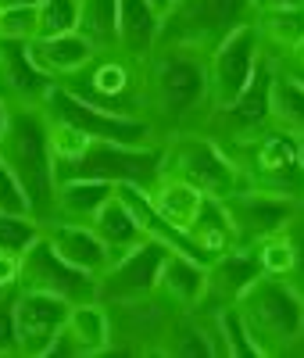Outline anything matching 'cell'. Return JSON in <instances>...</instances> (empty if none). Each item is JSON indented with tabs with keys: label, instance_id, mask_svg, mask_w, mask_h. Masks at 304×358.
<instances>
[{
	"label": "cell",
	"instance_id": "obj_46",
	"mask_svg": "<svg viewBox=\"0 0 304 358\" xmlns=\"http://www.w3.org/2000/svg\"><path fill=\"white\" fill-rule=\"evenodd\" d=\"M0 294H4V290H0Z\"/></svg>",
	"mask_w": 304,
	"mask_h": 358
},
{
	"label": "cell",
	"instance_id": "obj_18",
	"mask_svg": "<svg viewBox=\"0 0 304 358\" xmlns=\"http://www.w3.org/2000/svg\"><path fill=\"white\" fill-rule=\"evenodd\" d=\"M43 236L54 244V251L72 262L75 268L89 276H104L111 268V251L104 248V241L94 233L89 222H65V219H54V222H43Z\"/></svg>",
	"mask_w": 304,
	"mask_h": 358
},
{
	"label": "cell",
	"instance_id": "obj_1",
	"mask_svg": "<svg viewBox=\"0 0 304 358\" xmlns=\"http://www.w3.org/2000/svg\"><path fill=\"white\" fill-rule=\"evenodd\" d=\"M8 129L0 140V158L15 172L22 183L29 208L40 222H54V204H57V169L50 155V118L43 104L25 108V104H8Z\"/></svg>",
	"mask_w": 304,
	"mask_h": 358
},
{
	"label": "cell",
	"instance_id": "obj_26",
	"mask_svg": "<svg viewBox=\"0 0 304 358\" xmlns=\"http://www.w3.org/2000/svg\"><path fill=\"white\" fill-rule=\"evenodd\" d=\"M261 43L268 54H287L297 43H304V4H283V8H261L251 15Z\"/></svg>",
	"mask_w": 304,
	"mask_h": 358
},
{
	"label": "cell",
	"instance_id": "obj_27",
	"mask_svg": "<svg viewBox=\"0 0 304 358\" xmlns=\"http://www.w3.org/2000/svg\"><path fill=\"white\" fill-rule=\"evenodd\" d=\"M190 241L197 244V251L204 255V262H211L215 255L236 248V229H233V219H229L222 201H215V197L204 201L197 222L190 226Z\"/></svg>",
	"mask_w": 304,
	"mask_h": 358
},
{
	"label": "cell",
	"instance_id": "obj_23",
	"mask_svg": "<svg viewBox=\"0 0 304 358\" xmlns=\"http://www.w3.org/2000/svg\"><path fill=\"white\" fill-rule=\"evenodd\" d=\"M89 226H94V233L104 241V248L111 251V258H122L126 251H133V248H140L147 241L143 222L136 219L133 204L122 197L118 190H115V197H108L101 204V212L89 219Z\"/></svg>",
	"mask_w": 304,
	"mask_h": 358
},
{
	"label": "cell",
	"instance_id": "obj_45",
	"mask_svg": "<svg viewBox=\"0 0 304 358\" xmlns=\"http://www.w3.org/2000/svg\"><path fill=\"white\" fill-rule=\"evenodd\" d=\"M301 212H304V194H301Z\"/></svg>",
	"mask_w": 304,
	"mask_h": 358
},
{
	"label": "cell",
	"instance_id": "obj_6",
	"mask_svg": "<svg viewBox=\"0 0 304 358\" xmlns=\"http://www.w3.org/2000/svg\"><path fill=\"white\" fill-rule=\"evenodd\" d=\"M165 172V143H147V147H133V143H111V140H94L89 151L57 169V183L72 176H89V179H108V183H133L150 190Z\"/></svg>",
	"mask_w": 304,
	"mask_h": 358
},
{
	"label": "cell",
	"instance_id": "obj_35",
	"mask_svg": "<svg viewBox=\"0 0 304 358\" xmlns=\"http://www.w3.org/2000/svg\"><path fill=\"white\" fill-rule=\"evenodd\" d=\"M40 29L36 4H4V18H0V40H22L33 43Z\"/></svg>",
	"mask_w": 304,
	"mask_h": 358
},
{
	"label": "cell",
	"instance_id": "obj_36",
	"mask_svg": "<svg viewBox=\"0 0 304 358\" xmlns=\"http://www.w3.org/2000/svg\"><path fill=\"white\" fill-rule=\"evenodd\" d=\"M0 212H18V215H33V208H29V197L22 190V183L15 179V172L4 165L0 158Z\"/></svg>",
	"mask_w": 304,
	"mask_h": 358
},
{
	"label": "cell",
	"instance_id": "obj_5",
	"mask_svg": "<svg viewBox=\"0 0 304 358\" xmlns=\"http://www.w3.org/2000/svg\"><path fill=\"white\" fill-rule=\"evenodd\" d=\"M165 172L194 183L204 197L226 201L243 187V176L226 147L208 136V133H190L179 129L165 140Z\"/></svg>",
	"mask_w": 304,
	"mask_h": 358
},
{
	"label": "cell",
	"instance_id": "obj_28",
	"mask_svg": "<svg viewBox=\"0 0 304 358\" xmlns=\"http://www.w3.org/2000/svg\"><path fill=\"white\" fill-rule=\"evenodd\" d=\"M272 126L304 140V83L280 62L272 76Z\"/></svg>",
	"mask_w": 304,
	"mask_h": 358
},
{
	"label": "cell",
	"instance_id": "obj_29",
	"mask_svg": "<svg viewBox=\"0 0 304 358\" xmlns=\"http://www.w3.org/2000/svg\"><path fill=\"white\" fill-rule=\"evenodd\" d=\"M79 33L97 47V54L118 50V0H82Z\"/></svg>",
	"mask_w": 304,
	"mask_h": 358
},
{
	"label": "cell",
	"instance_id": "obj_38",
	"mask_svg": "<svg viewBox=\"0 0 304 358\" xmlns=\"http://www.w3.org/2000/svg\"><path fill=\"white\" fill-rule=\"evenodd\" d=\"M290 233V244H294V268H290V283L304 294V212L287 226Z\"/></svg>",
	"mask_w": 304,
	"mask_h": 358
},
{
	"label": "cell",
	"instance_id": "obj_22",
	"mask_svg": "<svg viewBox=\"0 0 304 358\" xmlns=\"http://www.w3.org/2000/svg\"><path fill=\"white\" fill-rule=\"evenodd\" d=\"M204 290H208V265L182 251H168L158 280V297H165L172 308H201Z\"/></svg>",
	"mask_w": 304,
	"mask_h": 358
},
{
	"label": "cell",
	"instance_id": "obj_44",
	"mask_svg": "<svg viewBox=\"0 0 304 358\" xmlns=\"http://www.w3.org/2000/svg\"><path fill=\"white\" fill-rule=\"evenodd\" d=\"M0 18H4V0H0Z\"/></svg>",
	"mask_w": 304,
	"mask_h": 358
},
{
	"label": "cell",
	"instance_id": "obj_13",
	"mask_svg": "<svg viewBox=\"0 0 304 358\" xmlns=\"http://www.w3.org/2000/svg\"><path fill=\"white\" fill-rule=\"evenodd\" d=\"M168 244L147 236V241L133 251H126L122 258L111 262V268L101 276V301L104 305H129V301H143V297L158 294V280H161V265L168 258Z\"/></svg>",
	"mask_w": 304,
	"mask_h": 358
},
{
	"label": "cell",
	"instance_id": "obj_32",
	"mask_svg": "<svg viewBox=\"0 0 304 358\" xmlns=\"http://www.w3.org/2000/svg\"><path fill=\"white\" fill-rule=\"evenodd\" d=\"M43 233V222L36 215H18V212H0V251L25 255L29 244Z\"/></svg>",
	"mask_w": 304,
	"mask_h": 358
},
{
	"label": "cell",
	"instance_id": "obj_16",
	"mask_svg": "<svg viewBox=\"0 0 304 358\" xmlns=\"http://www.w3.org/2000/svg\"><path fill=\"white\" fill-rule=\"evenodd\" d=\"M154 351L172 358H215L219 355L215 315L204 308H172V315H165L161 322Z\"/></svg>",
	"mask_w": 304,
	"mask_h": 358
},
{
	"label": "cell",
	"instance_id": "obj_33",
	"mask_svg": "<svg viewBox=\"0 0 304 358\" xmlns=\"http://www.w3.org/2000/svg\"><path fill=\"white\" fill-rule=\"evenodd\" d=\"M50 118V115H47ZM89 143H94V136H86L82 129L68 126V122H54L50 118V155H54V169H65L72 162H79Z\"/></svg>",
	"mask_w": 304,
	"mask_h": 358
},
{
	"label": "cell",
	"instance_id": "obj_34",
	"mask_svg": "<svg viewBox=\"0 0 304 358\" xmlns=\"http://www.w3.org/2000/svg\"><path fill=\"white\" fill-rule=\"evenodd\" d=\"M254 255L261 262L265 273L272 276H290V268H294V244H290V233H272L265 236L261 244H254Z\"/></svg>",
	"mask_w": 304,
	"mask_h": 358
},
{
	"label": "cell",
	"instance_id": "obj_2",
	"mask_svg": "<svg viewBox=\"0 0 304 358\" xmlns=\"http://www.w3.org/2000/svg\"><path fill=\"white\" fill-rule=\"evenodd\" d=\"M147 108L154 118L182 129V122L204 111L208 104V50L190 43H158L154 57L147 62Z\"/></svg>",
	"mask_w": 304,
	"mask_h": 358
},
{
	"label": "cell",
	"instance_id": "obj_31",
	"mask_svg": "<svg viewBox=\"0 0 304 358\" xmlns=\"http://www.w3.org/2000/svg\"><path fill=\"white\" fill-rule=\"evenodd\" d=\"M79 11H82V0H36V15H40L36 40L75 33L79 29Z\"/></svg>",
	"mask_w": 304,
	"mask_h": 358
},
{
	"label": "cell",
	"instance_id": "obj_8",
	"mask_svg": "<svg viewBox=\"0 0 304 358\" xmlns=\"http://www.w3.org/2000/svg\"><path fill=\"white\" fill-rule=\"evenodd\" d=\"M251 0H175L161 22V43H190L211 54L222 36L251 22Z\"/></svg>",
	"mask_w": 304,
	"mask_h": 358
},
{
	"label": "cell",
	"instance_id": "obj_4",
	"mask_svg": "<svg viewBox=\"0 0 304 358\" xmlns=\"http://www.w3.org/2000/svg\"><path fill=\"white\" fill-rule=\"evenodd\" d=\"M233 155L240 176H243V187H258V190H276L287 197L304 194V140L280 129V126H268L265 133L233 143L226 147Z\"/></svg>",
	"mask_w": 304,
	"mask_h": 358
},
{
	"label": "cell",
	"instance_id": "obj_39",
	"mask_svg": "<svg viewBox=\"0 0 304 358\" xmlns=\"http://www.w3.org/2000/svg\"><path fill=\"white\" fill-rule=\"evenodd\" d=\"M18 268H22V258H18V255L0 251V290L18 287Z\"/></svg>",
	"mask_w": 304,
	"mask_h": 358
},
{
	"label": "cell",
	"instance_id": "obj_10",
	"mask_svg": "<svg viewBox=\"0 0 304 358\" xmlns=\"http://www.w3.org/2000/svg\"><path fill=\"white\" fill-rule=\"evenodd\" d=\"M272 76H276V57H261V65L247 90L226 108H215L204 118V133L215 136L222 147L243 143L272 126Z\"/></svg>",
	"mask_w": 304,
	"mask_h": 358
},
{
	"label": "cell",
	"instance_id": "obj_25",
	"mask_svg": "<svg viewBox=\"0 0 304 358\" xmlns=\"http://www.w3.org/2000/svg\"><path fill=\"white\" fill-rule=\"evenodd\" d=\"M118 183L108 179H89V176H72L57 183V204H54V219L65 222H89L108 197H115Z\"/></svg>",
	"mask_w": 304,
	"mask_h": 358
},
{
	"label": "cell",
	"instance_id": "obj_43",
	"mask_svg": "<svg viewBox=\"0 0 304 358\" xmlns=\"http://www.w3.org/2000/svg\"><path fill=\"white\" fill-rule=\"evenodd\" d=\"M150 4H154V8L161 11V18H165V15L172 11V4H175V0H150Z\"/></svg>",
	"mask_w": 304,
	"mask_h": 358
},
{
	"label": "cell",
	"instance_id": "obj_37",
	"mask_svg": "<svg viewBox=\"0 0 304 358\" xmlns=\"http://www.w3.org/2000/svg\"><path fill=\"white\" fill-rule=\"evenodd\" d=\"M0 355H18V330H15V287L0 294Z\"/></svg>",
	"mask_w": 304,
	"mask_h": 358
},
{
	"label": "cell",
	"instance_id": "obj_17",
	"mask_svg": "<svg viewBox=\"0 0 304 358\" xmlns=\"http://www.w3.org/2000/svg\"><path fill=\"white\" fill-rule=\"evenodd\" d=\"M54 79L43 76L33 57H29V43L22 40H0V97L8 104H25L36 108L47 101Z\"/></svg>",
	"mask_w": 304,
	"mask_h": 358
},
{
	"label": "cell",
	"instance_id": "obj_11",
	"mask_svg": "<svg viewBox=\"0 0 304 358\" xmlns=\"http://www.w3.org/2000/svg\"><path fill=\"white\" fill-rule=\"evenodd\" d=\"M18 287L25 290H47L57 297H68L72 305L79 301H97L101 297V276H89L82 268H75L72 262H65L54 244L40 233L29 251L22 255V268H18Z\"/></svg>",
	"mask_w": 304,
	"mask_h": 358
},
{
	"label": "cell",
	"instance_id": "obj_20",
	"mask_svg": "<svg viewBox=\"0 0 304 358\" xmlns=\"http://www.w3.org/2000/svg\"><path fill=\"white\" fill-rule=\"evenodd\" d=\"M161 22L150 0H118V50L147 65L161 43Z\"/></svg>",
	"mask_w": 304,
	"mask_h": 358
},
{
	"label": "cell",
	"instance_id": "obj_41",
	"mask_svg": "<svg viewBox=\"0 0 304 358\" xmlns=\"http://www.w3.org/2000/svg\"><path fill=\"white\" fill-rule=\"evenodd\" d=\"M283 4H304V0H251L254 11H261V8H283Z\"/></svg>",
	"mask_w": 304,
	"mask_h": 358
},
{
	"label": "cell",
	"instance_id": "obj_15",
	"mask_svg": "<svg viewBox=\"0 0 304 358\" xmlns=\"http://www.w3.org/2000/svg\"><path fill=\"white\" fill-rule=\"evenodd\" d=\"M258 276H265V268H261L254 248L236 244V248L215 255L208 262V290H204L201 308L204 312H219V308L236 305Z\"/></svg>",
	"mask_w": 304,
	"mask_h": 358
},
{
	"label": "cell",
	"instance_id": "obj_12",
	"mask_svg": "<svg viewBox=\"0 0 304 358\" xmlns=\"http://www.w3.org/2000/svg\"><path fill=\"white\" fill-rule=\"evenodd\" d=\"M222 204L233 219L236 244H243V248H254L265 236L283 233L301 215L297 197H287V194H276V190H258V187H240Z\"/></svg>",
	"mask_w": 304,
	"mask_h": 358
},
{
	"label": "cell",
	"instance_id": "obj_14",
	"mask_svg": "<svg viewBox=\"0 0 304 358\" xmlns=\"http://www.w3.org/2000/svg\"><path fill=\"white\" fill-rule=\"evenodd\" d=\"M72 301L47 290L15 287V330H18V355H50L57 337L65 334Z\"/></svg>",
	"mask_w": 304,
	"mask_h": 358
},
{
	"label": "cell",
	"instance_id": "obj_21",
	"mask_svg": "<svg viewBox=\"0 0 304 358\" xmlns=\"http://www.w3.org/2000/svg\"><path fill=\"white\" fill-rule=\"evenodd\" d=\"M29 57H33V65H36L43 76H50L54 83H61V79L82 72L89 62H94L97 47L75 29V33H65V36L33 40V43H29Z\"/></svg>",
	"mask_w": 304,
	"mask_h": 358
},
{
	"label": "cell",
	"instance_id": "obj_30",
	"mask_svg": "<svg viewBox=\"0 0 304 358\" xmlns=\"http://www.w3.org/2000/svg\"><path fill=\"white\" fill-rule=\"evenodd\" d=\"M211 315H215L219 355H226V358H265L261 344L251 337L247 322H243V315H240V308H236V305L219 308V312H211Z\"/></svg>",
	"mask_w": 304,
	"mask_h": 358
},
{
	"label": "cell",
	"instance_id": "obj_3",
	"mask_svg": "<svg viewBox=\"0 0 304 358\" xmlns=\"http://www.w3.org/2000/svg\"><path fill=\"white\" fill-rule=\"evenodd\" d=\"M251 337L268 355H287L304 337V294L290 283V276H258L247 294L236 301Z\"/></svg>",
	"mask_w": 304,
	"mask_h": 358
},
{
	"label": "cell",
	"instance_id": "obj_9",
	"mask_svg": "<svg viewBox=\"0 0 304 358\" xmlns=\"http://www.w3.org/2000/svg\"><path fill=\"white\" fill-rule=\"evenodd\" d=\"M265 57V43L258 36L254 22L236 25L229 36H222L215 43V50L208 54V104L211 111L233 104L247 83L254 79L258 65Z\"/></svg>",
	"mask_w": 304,
	"mask_h": 358
},
{
	"label": "cell",
	"instance_id": "obj_42",
	"mask_svg": "<svg viewBox=\"0 0 304 358\" xmlns=\"http://www.w3.org/2000/svg\"><path fill=\"white\" fill-rule=\"evenodd\" d=\"M8 115H11V108H8L4 97H0V140H4V129H8Z\"/></svg>",
	"mask_w": 304,
	"mask_h": 358
},
{
	"label": "cell",
	"instance_id": "obj_40",
	"mask_svg": "<svg viewBox=\"0 0 304 358\" xmlns=\"http://www.w3.org/2000/svg\"><path fill=\"white\" fill-rule=\"evenodd\" d=\"M272 57H276L283 69H290L294 76H304V43H297V47L287 50V54H272Z\"/></svg>",
	"mask_w": 304,
	"mask_h": 358
},
{
	"label": "cell",
	"instance_id": "obj_7",
	"mask_svg": "<svg viewBox=\"0 0 304 358\" xmlns=\"http://www.w3.org/2000/svg\"><path fill=\"white\" fill-rule=\"evenodd\" d=\"M43 111L54 118V122H68V126L82 129L86 136H94V140L147 147V143H154V136H158V126L150 122V118L118 115V111L97 108V104L82 101L79 94H72V90L61 86V83L50 86V94H47V101H43Z\"/></svg>",
	"mask_w": 304,
	"mask_h": 358
},
{
	"label": "cell",
	"instance_id": "obj_24",
	"mask_svg": "<svg viewBox=\"0 0 304 358\" xmlns=\"http://www.w3.org/2000/svg\"><path fill=\"white\" fill-rule=\"evenodd\" d=\"M147 197L154 204V212L182 233H190V226L197 222L201 208L208 201L194 183H187V179H179V176H168V172H161V179L147 190Z\"/></svg>",
	"mask_w": 304,
	"mask_h": 358
},
{
	"label": "cell",
	"instance_id": "obj_19",
	"mask_svg": "<svg viewBox=\"0 0 304 358\" xmlns=\"http://www.w3.org/2000/svg\"><path fill=\"white\" fill-rule=\"evenodd\" d=\"M115 337H111V312L108 305L101 301H79L72 305L68 312V322H65V334L57 337L54 351H68V355H104L111 351Z\"/></svg>",
	"mask_w": 304,
	"mask_h": 358
}]
</instances>
